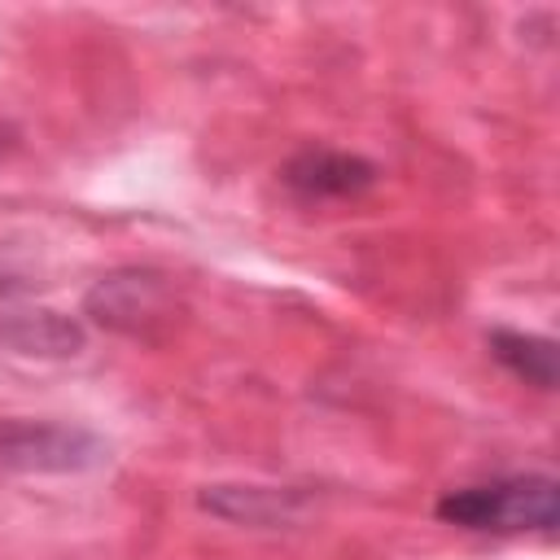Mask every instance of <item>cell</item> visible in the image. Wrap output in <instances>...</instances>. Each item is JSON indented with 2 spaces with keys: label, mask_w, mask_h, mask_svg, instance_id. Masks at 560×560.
<instances>
[{
  "label": "cell",
  "mask_w": 560,
  "mask_h": 560,
  "mask_svg": "<svg viewBox=\"0 0 560 560\" xmlns=\"http://www.w3.org/2000/svg\"><path fill=\"white\" fill-rule=\"evenodd\" d=\"M438 521L472 534H551L560 525V486L547 472H516L446 490Z\"/></svg>",
  "instance_id": "6da1fadb"
},
{
  "label": "cell",
  "mask_w": 560,
  "mask_h": 560,
  "mask_svg": "<svg viewBox=\"0 0 560 560\" xmlns=\"http://www.w3.org/2000/svg\"><path fill=\"white\" fill-rule=\"evenodd\" d=\"M83 315L96 328H109L118 337H136V341H153L162 337L175 315H179V298L175 284L162 271L149 267H118L109 276H101L88 298H83Z\"/></svg>",
  "instance_id": "7a4b0ae2"
},
{
  "label": "cell",
  "mask_w": 560,
  "mask_h": 560,
  "mask_svg": "<svg viewBox=\"0 0 560 560\" xmlns=\"http://www.w3.org/2000/svg\"><path fill=\"white\" fill-rule=\"evenodd\" d=\"M105 459V442L79 424L0 420V468L18 472H83Z\"/></svg>",
  "instance_id": "3957f363"
},
{
  "label": "cell",
  "mask_w": 560,
  "mask_h": 560,
  "mask_svg": "<svg viewBox=\"0 0 560 560\" xmlns=\"http://www.w3.org/2000/svg\"><path fill=\"white\" fill-rule=\"evenodd\" d=\"M376 162L346 153V149H328V144H311L302 153H293L280 171L284 188L298 192L302 201H341V197H359L376 184Z\"/></svg>",
  "instance_id": "277c9868"
},
{
  "label": "cell",
  "mask_w": 560,
  "mask_h": 560,
  "mask_svg": "<svg viewBox=\"0 0 560 560\" xmlns=\"http://www.w3.org/2000/svg\"><path fill=\"white\" fill-rule=\"evenodd\" d=\"M302 494L298 490H276V486H206L201 508L223 516V521H245V525H284L293 521Z\"/></svg>",
  "instance_id": "5b68a950"
},
{
  "label": "cell",
  "mask_w": 560,
  "mask_h": 560,
  "mask_svg": "<svg viewBox=\"0 0 560 560\" xmlns=\"http://www.w3.org/2000/svg\"><path fill=\"white\" fill-rule=\"evenodd\" d=\"M0 341L13 346L18 354H48V359H66L83 350V324L66 319L57 311H22L13 319L0 324Z\"/></svg>",
  "instance_id": "8992f818"
},
{
  "label": "cell",
  "mask_w": 560,
  "mask_h": 560,
  "mask_svg": "<svg viewBox=\"0 0 560 560\" xmlns=\"http://www.w3.org/2000/svg\"><path fill=\"white\" fill-rule=\"evenodd\" d=\"M494 363H503L516 381L534 389H556V341L542 332H521V328H490L486 337Z\"/></svg>",
  "instance_id": "52a82bcc"
},
{
  "label": "cell",
  "mask_w": 560,
  "mask_h": 560,
  "mask_svg": "<svg viewBox=\"0 0 560 560\" xmlns=\"http://www.w3.org/2000/svg\"><path fill=\"white\" fill-rule=\"evenodd\" d=\"M22 289H26V280H22V276L0 271V298H13V293H22Z\"/></svg>",
  "instance_id": "ba28073f"
},
{
  "label": "cell",
  "mask_w": 560,
  "mask_h": 560,
  "mask_svg": "<svg viewBox=\"0 0 560 560\" xmlns=\"http://www.w3.org/2000/svg\"><path fill=\"white\" fill-rule=\"evenodd\" d=\"M9 144H13V131H9V127H4V122H0V153H4V149H9Z\"/></svg>",
  "instance_id": "9c48e42d"
}]
</instances>
